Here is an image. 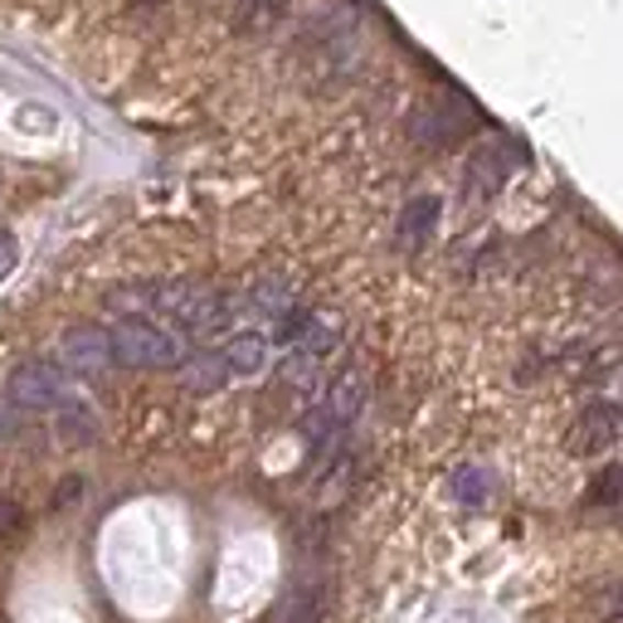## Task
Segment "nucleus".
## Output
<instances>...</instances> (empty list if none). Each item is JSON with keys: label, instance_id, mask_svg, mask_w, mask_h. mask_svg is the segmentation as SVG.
<instances>
[{"label": "nucleus", "instance_id": "f257e3e1", "mask_svg": "<svg viewBox=\"0 0 623 623\" xmlns=\"http://www.w3.org/2000/svg\"><path fill=\"white\" fill-rule=\"evenodd\" d=\"M112 336V356L118 366H132V370H171V366H186V342L171 332V326L152 322V316H118L108 326Z\"/></svg>", "mask_w": 623, "mask_h": 623}, {"label": "nucleus", "instance_id": "f03ea898", "mask_svg": "<svg viewBox=\"0 0 623 623\" xmlns=\"http://www.w3.org/2000/svg\"><path fill=\"white\" fill-rule=\"evenodd\" d=\"M360 404H366V376H360V370H342V376L322 390V400L312 404V414L302 419V434H308L316 448L336 444V434H346V429L356 424Z\"/></svg>", "mask_w": 623, "mask_h": 623}, {"label": "nucleus", "instance_id": "7ed1b4c3", "mask_svg": "<svg viewBox=\"0 0 623 623\" xmlns=\"http://www.w3.org/2000/svg\"><path fill=\"white\" fill-rule=\"evenodd\" d=\"M5 394L20 404L25 414H44V410H64L74 400L69 390V370L59 360H25V366L10 370Z\"/></svg>", "mask_w": 623, "mask_h": 623}, {"label": "nucleus", "instance_id": "20e7f679", "mask_svg": "<svg viewBox=\"0 0 623 623\" xmlns=\"http://www.w3.org/2000/svg\"><path fill=\"white\" fill-rule=\"evenodd\" d=\"M623 438V404L614 400H589L580 414H575L570 429V448L580 458H594V453H609Z\"/></svg>", "mask_w": 623, "mask_h": 623}, {"label": "nucleus", "instance_id": "39448f33", "mask_svg": "<svg viewBox=\"0 0 623 623\" xmlns=\"http://www.w3.org/2000/svg\"><path fill=\"white\" fill-rule=\"evenodd\" d=\"M54 360H59L69 376H103V370L118 366L108 326H74V332H64L59 356H54Z\"/></svg>", "mask_w": 623, "mask_h": 623}, {"label": "nucleus", "instance_id": "423d86ee", "mask_svg": "<svg viewBox=\"0 0 623 623\" xmlns=\"http://www.w3.org/2000/svg\"><path fill=\"white\" fill-rule=\"evenodd\" d=\"M516 166H521V152H516V146H507V142L482 146V152L468 162V190H472V196H492V190L502 186V180L512 176Z\"/></svg>", "mask_w": 623, "mask_h": 623}, {"label": "nucleus", "instance_id": "0eeeda50", "mask_svg": "<svg viewBox=\"0 0 623 623\" xmlns=\"http://www.w3.org/2000/svg\"><path fill=\"white\" fill-rule=\"evenodd\" d=\"M268 346H274V336H264V332H240L230 346H224V360H230V376H234V380L258 376V370L268 366Z\"/></svg>", "mask_w": 623, "mask_h": 623}, {"label": "nucleus", "instance_id": "6e6552de", "mask_svg": "<svg viewBox=\"0 0 623 623\" xmlns=\"http://www.w3.org/2000/svg\"><path fill=\"white\" fill-rule=\"evenodd\" d=\"M326 604H332V589H326L322 580H312V585H298V589H292L288 599H282V609H278V623H322Z\"/></svg>", "mask_w": 623, "mask_h": 623}, {"label": "nucleus", "instance_id": "1a4fd4ad", "mask_svg": "<svg viewBox=\"0 0 623 623\" xmlns=\"http://www.w3.org/2000/svg\"><path fill=\"white\" fill-rule=\"evenodd\" d=\"M180 380L190 385V390H220L230 376V360H224V351H200V356H186V366H180Z\"/></svg>", "mask_w": 623, "mask_h": 623}, {"label": "nucleus", "instance_id": "9d476101", "mask_svg": "<svg viewBox=\"0 0 623 623\" xmlns=\"http://www.w3.org/2000/svg\"><path fill=\"white\" fill-rule=\"evenodd\" d=\"M438 196H419L414 205H404V214H400V244L404 248H419L434 234V224H438Z\"/></svg>", "mask_w": 623, "mask_h": 623}, {"label": "nucleus", "instance_id": "9b49d317", "mask_svg": "<svg viewBox=\"0 0 623 623\" xmlns=\"http://www.w3.org/2000/svg\"><path fill=\"white\" fill-rule=\"evenodd\" d=\"M282 10H288V0H240V10H234V25H240L244 35H258V30L274 25Z\"/></svg>", "mask_w": 623, "mask_h": 623}, {"label": "nucleus", "instance_id": "f8f14e48", "mask_svg": "<svg viewBox=\"0 0 623 623\" xmlns=\"http://www.w3.org/2000/svg\"><path fill=\"white\" fill-rule=\"evenodd\" d=\"M93 429H98V419H93V410H88V404L69 400V404L59 410V434L69 438V444H88V438H93Z\"/></svg>", "mask_w": 623, "mask_h": 623}, {"label": "nucleus", "instance_id": "ddd939ff", "mask_svg": "<svg viewBox=\"0 0 623 623\" xmlns=\"http://www.w3.org/2000/svg\"><path fill=\"white\" fill-rule=\"evenodd\" d=\"M487 492H492V478H487L482 468H458V472H453V497H458V502L478 507Z\"/></svg>", "mask_w": 623, "mask_h": 623}, {"label": "nucleus", "instance_id": "4468645a", "mask_svg": "<svg viewBox=\"0 0 623 623\" xmlns=\"http://www.w3.org/2000/svg\"><path fill=\"white\" fill-rule=\"evenodd\" d=\"M589 502H599V507H604V502L619 507L623 502V463H609V468L589 482Z\"/></svg>", "mask_w": 623, "mask_h": 623}, {"label": "nucleus", "instance_id": "2eb2a0df", "mask_svg": "<svg viewBox=\"0 0 623 623\" xmlns=\"http://www.w3.org/2000/svg\"><path fill=\"white\" fill-rule=\"evenodd\" d=\"M594 604L604 609V619H623V575H614L604 589L594 594Z\"/></svg>", "mask_w": 623, "mask_h": 623}, {"label": "nucleus", "instance_id": "dca6fc26", "mask_svg": "<svg viewBox=\"0 0 623 623\" xmlns=\"http://www.w3.org/2000/svg\"><path fill=\"white\" fill-rule=\"evenodd\" d=\"M20 429H25V410L10 394H0V438H15Z\"/></svg>", "mask_w": 623, "mask_h": 623}, {"label": "nucleus", "instance_id": "f3484780", "mask_svg": "<svg viewBox=\"0 0 623 623\" xmlns=\"http://www.w3.org/2000/svg\"><path fill=\"white\" fill-rule=\"evenodd\" d=\"M20 526H25V512H20L10 497H0V541H10Z\"/></svg>", "mask_w": 623, "mask_h": 623}, {"label": "nucleus", "instance_id": "a211bd4d", "mask_svg": "<svg viewBox=\"0 0 623 623\" xmlns=\"http://www.w3.org/2000/svg\"><path fill=\"white\" fill-rule=\"evenodd\" d=\"M15 264H20V244H15V234L0 230V282L15 274Z\"/></svg>", "mask_w": 623, "mask_h": 623}, {"label": "nucleus", "instance_id": "6ab92c4d", "mask_svg": "<svg viewBox=\"0 0 623 623\" xmlns=\"http://www.w3.org/2000/svg\"><path fill=\"white\" fill-rule=\"evenodd\" d=\"M137 5H162V0H137Z\"/></svg>", "mask_w": 623, "mask_h": 623}, {"label": "nucleus", "instance_id": "aec40b11", "mask_svg": "<svg viewBox=\"0 0 623 623\" xmlns=\"http://www.w3.org/2000/svg\"><path fill=\"white\" fill-rule=\"evenodd\" d=\"M609 623H623V619H609Z\"/></svg>", "mask_w": 623, "mask_h": 623}]
</instances>
